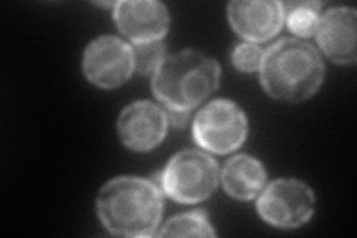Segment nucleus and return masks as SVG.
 <instances>
[{
  "label": "nucleus",
  "mask_w": 357,
  "mask_h": 238,
  "mask_svg": "<svg viewBox=\"0 0 357 238\" xmlns=\"http://www.w3.org/2000/svg\"><path fill=\"white\" fill-rule=\"evenodd\" d=\"M162 194L151 180L118 177L110 180L97 198L98 218L106 228L122 237H151L162 214Z\"/></svg>",
  "instance_id": "obj_1"
},
{
  "label": "nucleus",
  "mask_w": 357,
  "mask_h": 238,
  "mask_svg": "<svg viewBox=\"0 0 357 238\" xmlns=\"http://www.w3.org/2000/svg\"><path fill=\"white\" fill-rule=\"evenodd\" d=\"M261 84L268 96L298 103L320 88L325 66L312 45L283 39L268 50L261 63Z\"/></svg>",
  "instance_id": "obj_2"
},
{
  "label": "nucleus",
  "mask_w": 357,
  "mask_h": 238,
  "mask_svg": "<svg viewBox=\"0 0 357 238\" xmlns=\"http://www.w3.org/2000/svg\"><path fill=\"white\" fill-rule=\"evenodd\" d=\"M220 67L195 50L164 59L152 79V91L169 110L188 112L198 106L219 85Z\"/></svg>",
  "instance_id": "obj_3"
},
{
  "label": "nucleus",
  "mask_w": 357,
  "mask_h": 238,
  "mask_svg": "<svg viewBox=\"0 0 357 238\" xmlns=\"http://www.w3.org/2000/svg\"><path fill=\"white\" fill-rule=\"evenodd\" d=\"M219 170L210 155L199 151L176 154L161 176L162 191L177 202L194 204L206 200L218 185Z\"/></svg>",
  "instance_id": "obj_4"
},
{
  "label": "nucleus",
  "mask_w": 357,
  "mask_h": 238,
  "mask_svg": "<svg viewBox=\"0 0 357 238\" xmlns=\"http://www.w3.org/2000/svg\"><path fill=\"white\" fill-rule=\"evenodd\" d=\"M192 131L201 147L215 154H229L248 137V119L232 101L215 100L199 110Z\"/></svg>",
  "instance_id": "obj_5"
},
{
  "label": "nucleus",
  "mask_w": 357,
  "mask_h": 238,
  "mask_svg": "<svg viewBox=\"0 0 357 238\" xmlns=\"http://www.w3.org/2000/svg\"><path fill=\"white\" fill-rule=\"evenodd\" d=\"M314 194L310 186L294 179L275 180L258 201L261 218L277 228H298L314 213Z\"/></svg>",
  "instance_id": "obj_6"
},
{
  "label": "nucleus",
  "mask_w": 357,
  "mask_h": 238,
  "mask_svg": "<svg viewBox=\"0 0 357 238\" xmlns=\"http://www.w3.org/2000/svg\"><path fill=\"white\" fill-rule=\"evenodd\" d=\"M84 73L89 82L102 88L126 84L134 72V52L115 36H103L89 43L84 54Z\"/></svg>",
  "instance_id": "obj_7"
},
{
  "label": "nucleus",
  "mask_w": 357,
  "mask_h": 238,
  "mask_svg": "<svg viewBox=\"0 0 357 238\" xmlns=\"http://www.w3.org/2000/svg\"><path fill=\"white\" fill-rule=\"evenodd\" d=\"M169 117L151 101H137L121 112L118 119L119 137L127 147L146 152L158 146L167 134Z\"/></svg>",
  "instance_id": "obj_8"
},
{
  "label": "nucleus",
  "mask_w": 357,
  "mask_h": 238,
  "mask_svg": "<svg viewBox=\"0 0 357 238\" xmlns=\"http://www.w3.org/2000/svg\"><path fill=\"white\" fill-rule=\"evenodd\" d=\"M114 18L118 29L134 43L161 40L169 30V9L161 2L126 0L115 3Z\"/></svg>",
  "instance_id": "obj_9"
},
{
  "label": "nucleus",
  "mask_w": 357,
  "mask_h": 238,
  "mask_svg": "<svg viewBox=\"0 0 357 238\" xmlns=\"http://www.w3.org/2000/svg\"><path fill=\"white\" fill-rule=\"evenodd\" d=\"M228 18L232 29L250 42H264L277 35L284 22V5L273 0L231 2Z\"/></svg>",
  "instance_id": "obj_10"
},
{
  "label": "nucleus",
  "mask_w": 357,
  "mask_h": 238,
  "mask_svg": "<svg viewBox=\"0 0 357 238\" xmlns=\"http://www.w3.org/2000/svg\"><path fill=\"white\" fill-rule=\"evenodd\" d=\"M317 40L329 59L338 64L356 63V10L335 8L320 18Z\"/></svg>",
  "instance_id": "obj_11"
},
{
  "label": "nucleus",
  "mask_w": 357,
  "mask_h": 238,
  "mask_svg": "<svg viewBox=\"0 0 357 238\" xmlns=\"http://www.w3.org/2000/svg\"><path fill=\"white\" fill-rule=\"evenodd\" d=\"M264 165L249 155L234 156L223 167L222 182L228 194L237 200H252L265 185Z\"/></svg>",
  "instance_id": "obj_12"
},
{
  "label": "nucleus",
  "mask_w": 357,
  "mask_h": 238,
  "mask_svg": "<svg viewBox=\"0 0 357 238\" xmlns=\"http://www.w3.org/2000/svg\"><path fill=\"white\" fill-rule=\"evenodd\" d=\"M320 8L319 2L286 3L284 17L289 30L303 38L314 35L320 22Z\"/></svg>",
  "instance_id": "obj_13"
},
{
  "label": "nucleus",
  "mask_w": 357,
  "mask_h": 238,
  "mask_svg": "<svg viewBox=\"0 0 357 238\" xmlns=\"http://www.w3.org/2000/svg\"><path fill=\"white\" fill-rule=\"evenodd\" d=\"M161 237H215L216 232L204 211H191L170 219L164 225Z\"/></svg>",
  "instance_id": "obj_14"
},
{
  "label": "nucleus",
  "mask_w": 357,
  "mask_h": 238,
  "mask_svg": "<svg viewBox=\"0 0 357 238\" xmlns=\"http://www.w3.org/2000/svg\"><path fill=\"white\" fill-rule=\"evenodd\" d=\"M134 52V70L139 73L148 75L155 73L156 69L164 61V45L156 42H146V43H136L132 48Z\"/></svg>",
  "instance_id": "obj_15"
},
{
  "label": "nucleus",
  "mask_w": 357,
  "mask_h": 238,
  "mask_svg": "<svg viewBox=\"0 0 357 238\" xmlns=\"http://www.w3.org/2000/svg\"><path fill=\"white\" fill-rule=\"evenodd\" d=\"M262 57H264V52L258 45L248 42V43L238 45V47L234 50L232 63L238 70L249 73L259 69L262 63Z\"/></svg>",
  "instance_id": "obj_16"
}]
</instances>
